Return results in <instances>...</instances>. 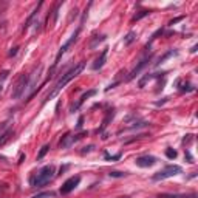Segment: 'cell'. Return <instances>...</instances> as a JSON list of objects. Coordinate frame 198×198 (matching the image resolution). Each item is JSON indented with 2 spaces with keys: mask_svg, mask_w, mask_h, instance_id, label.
<instances>
[{
  "mask_svg": "<svg viewBox=\"0 0 198 198\" xmlns=\"http://www.w3.org/2000/svg\"><path fill=\"white\" fill-rule=\"evenodd\" d=\"M150 14V11L149 9H144V11H139L138 14H135L133 16V19H132V22H136V20H139V19H142V17H146V16H149Z\"/></svg>",
  "mask_w": 198,
  "mask_h": 198,
  "instance_id": "19",
  "label": "cell"
},
{
  "mask_svg": "<svg viewBox=\"0 0 198 198\" xmlns=\"http://www.w3.org/2000/svg\"><path fill=\"white\" fill-rule=\"evenodd\" d=\"M82 136H85V133H79V135H65L62 139H60V142H59V147L60 149H65V147H70L73 142H76V141H79Z\"/></svg>",
  "mask_w": 198,
  "mask_h": 198,
  "instance_id": "10",
  "label": "cell"
},
{
  "mask_svg": "<svg viewBox=\"0 0 198 198\" xmlns=\"http://www.w3.org/2000/svg\"><path fill=\"white\" fill-rule=\"evenodd\" d=\"M125 175H127L125 172H110L112 178H122V176H125Z\"/></svg>",
  "mask_w": 198,
  "mask_h": 198,
  "instance_id": "25",
  "label": "cell"
},
{
  "mask_svg": "<svg viewBox=\"0 0 198 198\" xmlns=\"http://www.w3.org/2000/svg\"><path fill=\"white\" fill-rule=\"evenodd\" d=\"M79 183H81V176L76 175V176H71V178H68L64 184H62V187H60V194L62 195H67V194H70L71 190H74L78 186H79Z\"/></svg>",
  "mask_w": 198,
  "mask_h": 198,
  "instance_id": "7",
  "label": "cell"
},
{
  "mask_svg": "<svg viewBox=\"0 0 198 198\" xmlns=\"http://www.w3.org/2000/svg\"><path fill=\"white\" fill-rule=\"evenodd\" d=\"M183 19H184L183 16H181V17H178V19H173V20H170V23H169V25H173V23H176V22H180V20H183Z\"/></svg>",
  "mask_w": 198,
  "mask_h": 198,
  "instance_id": "31",
  "label": "cell"
},
{
  "mask_svg": "<svg viewBox=\"0 0 198 198\" xmlns=\"http://www.w3.org/2000/svg\"><path fill=\"white\" fill-rule=\"evenodd\" d=\"M93 149H94V146H88V147H84V150H82V152H81V153H82V155H85V153H90Z\"/></svg>",
  "mask_w": 198,
  "mask_h": 198,
  "instance_id": "28",
  "label": "cell"
},
{
  "mask_svg": "<svg viewBox=\"0 0 198 198\" xmlns=\"http://www.w3.org/2000/svg\"><path fill=\"white\" fill-rule=\"evenodd\" d=\"M186 156H187V160H189V162H194V158H192V155H190L189 152H186Z\"/></svg>",
  "mask_w": 198,
  "mask_h": 198,
  "instance_id": "33",
  "label": "cell"
},
{
  "mask_svg": "<svg viewBox=\"0 0 198 198\" xmlns=\"http://www.w3.org/2000/svg\"><path fill=\"white\" fill-rule=\"evenodd\" d=\"M181 172H183V169H181L180 166H176V164H170V166H166L162 170H160V172H156V173L152 176V180H153V181H162V180L170 178V176L180 175Z\"/></svg>",
  "mask_w": 198,
  "mask_h": 198,
  "instance_id": "3",
  "label": "cell"
},
{
  "mask_svg": "<svg viewBox=\"0 0 198 198\" xmlns=\"http://www.w3.org/2000/svg\"><path fill=\"white\" fill-rule=\"evenodd\" d=\"M82 122H84V118L81 116V118H79V121H78V128H81V127H82Z\"/></svg>",
  "mask_w": 198,
  "mask_h": 198,
  "instance_id": "32",
  "label": "cell"
},
{
  "mask_svg": "<svg viewBox=\"0 0 198 198\" xmlns=\"http://www.w3.org/2000/svg\"><path fill=\"white\" fill-rule=\"evenodd\" d=\"M135 40H136V33H135V31H130V33H128L127 36L124 37V45L128 46V45H132Z\"/></svg>",
  "mask_w": 198,
  "mask_h": 198,
  "instance_id": "16",
  "label": "cell"
},
{
  "mask_svg": "<svg viewBox=\"0 0 198 198\" xmlns=\"http://www.w3.org/2000/svg\"><path fill=\"white\" fill-rule=\"evenodd\" d=\"M135 162L138 167H152L156 164V158L152 155H144V156H138L135 160Z\"/></svg>",
  "mask_w": 198,
  "mask_h": 198,
  "instance_id": "9",
  "label": "cell"
},
{
  "mask_svg": "<svg viewBox=\"0 0 198 198\" xmlns=\"http://www.w3.org/2000/svg\"><path fill=\"white\" fill-rule=\"evenodd\" d=\"M93 94H96V90H90V91H87V93H84L82 94V96H81L79 98V101L76 102V104H74V105H71V112H74V110H78V108L81 107V105H82L84 104V102H85V99H88V98H90V96H93Z\"/></svg>",
  "mask_w": 198,
  "mask_h": 198,
  "instance_id": "12",
  "label": "cell"
},
{
  "mask_svg": "<svg viewBox=\"0 0 198 198\" xmlns=\"http://www.w3.org/2000/svg\"><path fill=\"white\" fill-rule=\"evenodd\" d=\"M44 5V2H39V5L36 6V8H34V11L31 12V16L28 17V20H26V22H25V26H23V31H26V30H28L30 28V25H31V22H33V20H34V17H36V14H39V9H40V6H42Z\"/></svg>",
  "mask_w": 198,
  "mask_h": 198,
  "instance_id": "13",
  "label": "cell"
},
{
  "mask_svg": "<svg viewBox=\"0 0 198 198\" xmlns=\"http://www.w3.org/2000/svg\"><path fill=\"white\" fill-rule=\"evenodd\" d=\"M158 198H197V195L195 194H187V195H184V194H181V195H178V194H161Z\"/></svg>",
  "mask_w": 198,
  "mask_h": 198,
  "instance_id": "14",
  "label": "cell"
},
{
  "mask_svg": "<svg viewBox=\"0 0 198 198\" xmlns=\"http://www.w3.org/2000/svg\"><path fill=\"white\" fill-rule=\"evenodd\" d=\"M150 60H152V54H150V56H147V57H144V59H141L139 62H138V65H136V67L133 68V70H132V73L127 76V81H132V79H135V78L138 76V74H139V73H141V71L144 70V68H146L147 65H149V62H150Z\"/></svg>",
  "mask_w": 198,
  "mask_h": 198,
  "instance_id": "8",
  "label": "cell"
},
{
  "mask_svg": "<svg viewBox=\"0 0 198 198\" xmlns=\"http://www.w3.org/2000/svg\"><path fill=\"white\" fill-rule=\"evenodd\" d=\"M105 39H107V36H104V34H102V36H96V37H94L91 42H90V50H96V48H98V45L102 44Z\"/></svg>",
  "mask_w": 198,
  "mask_h": 198,
  "instance_id": "15",
  "label": "cell"
},
{
  "mask_svg": "<svg viewBox=\"0 0 198 198\" xmlns=\"http://www.w3.org/2000/svg\"><path fill=\"white\" fill-rule=\"evenodd\" d=\"M176 155H178V153H176V150H173V149H167L166 150V156H167V158H170V160L176 158Z\"/></svg>",
  "mask_w": 198,
  "mask_h": 198,
  "instance_id": "24",
  "label": "cell"
},
{
  "mask_svg": "<svg viewBox=\"0 0 198 198\" xmlns=\"http://www.w3.org/2000/svg\"><path fill=\"white\" fill-rule=\"evenodd\" d=\"M107 53H108V48H105V50H102V53H101V56L94 60V64H93V70L94 71H98V70H101L102 67H104V64H105V60H107Z\"/></svg>",
  "mask_w": 198,
  "mask_h": 198,
  "instance_id": "11",
  "label": "cell"
},
{
  "mask_svg": "<svg viewBox=\"0 0 198 198\" xmlns=\"http://www.w3.org/2000/svg\"><path fill=\"white\" fill-rule=\"evenodd\" d=\"M2 90H3V85H2V84H0V93H2Z\"/></svg>",
  "mask_w": 198,
  "mask_h": 198,
  "instance_id": "35",
  "label": "cell"
},
{
  "mask_svg": "<svg viewBox=\"0 0 198 198\" xmlns=\"http://www.w3.org/2000/svg\"><path fill=\"white\" fill-rule=\"evenodd\" d=\"M81 28H82V25H79V28H78L76 31H74V34H73V36H71V37L68 39L67 42H65L62 46H60V48H59V51H57V56H56V60H54V65H53V67H57V64L60 62V57H62L64 54L67 53V50L70 48V46H71L74 42H76V40H78V36H79V33H81Z\"/></svg>",
  "mask_w": 198,
  "mask_h": 198,
  "instance_id": "6",
  "label": "cell"
},
{
  "mask_svg": "<svg viewBox=\"0 0 198 198\" xmlns=\"http://www.w3.org/2000/svg\"><path fill=\"white\" fill-rule=\"evenodd\" d=\"M167 99H169V98H164L162 101H158V102H156V105H161V104H164V102H166Z\"/></svg>",
  "mask_w": 198,
  "mask_h": 198,
  "instance_id": "34",
  "label": "cell"
},
{
  "mask_svg": "<svg viewBox=\"0 0 198 198\" xmlns=\"http://www.w3.org/2000/svg\"><path fill=\"white\" fill-rule=\"evenodd\" d=\"M54 192H42V194H39L36 197H33V198H54Z\"/></svg>",
  "mask_w": 198,
  "mask_h": 198,
  "instance_id": "23",
  "label": "cell"
},
{
  "mask_svg": "<svg viewBox=\"0 0 198 198\" xmlns=\"http://www.w3.org/2000/svg\"><path fill=\"white\" fill-rule=\"evenodd\" d=\"M119 158H121V153L115 155V156H110L108 153H105V160H107V161H116V160H119Z\"/></svg>",
  "mask_w": 198,
  "mask_h": 198,
  "instance_id": "26",
  "label": "cell"
},
{
  "mask_svg": "<svg viewBox=\"0 0 198 198\" xmlns=\"http://www.w3.org/2000/svg\"><path fill=\"white\" fill-rule=\"evenodd\" d=\"M119 198H127V197H119Z\"/></svg>",
  "mask_w": 198,
  "mask_h": 198,
  "instance_id": "36",
  "label": "cell"
},
{
  "mask_svg": "<svg viewBox=\"0 0 198 198\" xmlns=\"http://www.w3.org/2000/svg\"><path fill=\"white\" fill-rule=\"evenodd\" d=\"M153 78H155V74H146V76H144V78H142V79L139 81V84H138V85H139V88H142V87L146 85V82H147V81L153 79Z\"/></svg>",
  "mask_w": 198,
  "mask_h": 198,
  "instance_id": "22",
  "label": "cell"
},
{
  "mask_svg": "<svg viewBox=\"0 0 198 198\" xmlns=\"http://www.w3.org/2000/svg\"><path fill=\"white\" fill-rule=\"evenodd\" d=\"M84 67H85V62H79L78 65H74L71 70H68L65 74H62V78H60L56 84H54V87H53V90L46 94V98H45V101L44 102H46V101H50V99H53L56 94L62 90V88H65V85L70 82V81H73L74 78L78 76V74H81L82 73V70H84Z\"/></svg>",
  "mask_w": 198,
  "mask_h": 198,
  "instance_id": "1",
  "label": "cell"
},
{
  "mask_svg": "<svg viewBox=\"0 0 198 198\" xmlns=\"http://www.w3.org/2000/svg\"><path fill=\"white\" fill-rule=\"evenodd\" d=\"M113 116H115V110L112 108V110H108V113H107V118L104 119V122H102V127H101V132L104 130V128L108 125V122H110L112 119H113Z\"/></svg>",
  "mask_w": 198,
  "mask_h": 198,
  "instance_id": "18",
  "label": "cell"
},
{
  "mask_svg": "<svg viewBox=\"0 0 198 198\" xmlns=\"http://www.w3.org/2000/svg\"><path fill=\"white\" fill-rule=\"evenodd\" d=\"M28 82H30V74H25V73L20 74V78L17 79L14 88H12V93H11L12 99H20L23 96L26 88H28Z\"/></svg>",
  "mask_w": 198,
  "mask_h": 198,
  "instance_id": "4",
  "label": "cell"
},
{
  "mask_svg": "<svg viewBox=\"0 0 198 198\" xmlns=\"http://www.w3.org/2000/svg\"><path fill=\"white\" fill-rule=\"evenodd\" d=\"M40 78H42V65H40L36 71H34L33 74H30V82H28V88H26V91H30V96H28V99L26 101H30L34 94L37 93V85H39V81H40ZM25 91V93H26Z\"/></svg>",
  "mask_w": 198,
  "mask_h": 198,
  "instance_id": "5",
  "label": "cell"
},
{
  "mask_svg": "<svg viewBox=\"0 0 198 198\" xmlns=\"http://www.w3.org/2000/svg\"><path fill=\"white\" fill-rule=\"evenodd\" d=\"M8 74H9V71L8 70H5V71H2L0 73V84H3V81L8 78Z\"/></svg>",
  "mask_w": 198,
  "mask_h": 198,
  "instance_id": "27",
  "label": "cell"
},
{
  "mask_svg": "<svg viewBox=\"0 0 198 198\" xmlns=\"http://www.w3.org/2000/svg\"><path fill=\"white\" fill-rule=\"evenodd\" d=\"M186 136H187V138H184L183 142H184V144H189V142L192 141V135H186Z\"/></svg>",
  "mask_w": 198,
  "mask_h": 198,
  "instance_id": "29",
  "label": "cell"
},
{
  "mask_svg": "<svg viewBox=\"0 0 198 198\" xmlns=\"http://www.w3.org/2000/svg\"><path fill=\"white\" fill-rule=\"evenodd\" d=\"M160 34H162V28H160L158 31H156V33L153 34V36H152V39H150L149 42H147V45H146V48H144V50H149V48H150V45H152V42H153V40H156V37H158Z\"/></svg>",
  "mask_w": 198,
  "mask_h": 198,
  "instance_id": "20",
  "label": "cell"
},
{
  "mask_svg": "<svg viewBox=\"0 0 198 198\" xmlns=\"http://www.w3.org/2000/svg\"><path fill=\"white\" fill-rule=\"evenodd\" d=\"M54 173H56V167H54L53 164L42 167V169L39 170V173H37V175L31 180L33 187H44L45 184H48V183L53 180Z\"/></svg>",
  "mask_w": 198,
  "mask_h": 198,
  "instance_id": "2",
  "label": "cell"
},
{
  "mask_svg": "<svg viewBox=\"0 0 198 198\" xmlns=\"http://www.w3.org/2000/svg\"><path fill=\"white\" fill-rule=\"evenodd\" d=\"M48 150H50V144H45L42 149H40V152L37 153V160H42L44 156L46 155V152H48Z\"/></svg>",
  "mask_w": 198,
  "mask_h": 198,
  "instance_id": "21",
  "label": "cell"
},
{
  "mask_svg": "<svg viewBox=\"0 0 198 198\" xmlns=\"http://www.w3.org/2000/svg\"><path fill=\"white\" fill-rule=\"evenodd\" d=\"M175 54H178V51H176V50H170V51H167V53L164 54V56H161L158 60H156V62H155V65H160V64H162L166 59H169L170 56H175Z\"/></svg>",
  "mask_w": 198,
  "mask_h": 198,
  "instance_id": "17",
  "label": "cell"
},
{
  "mask_svg": "<svg viewBox=\"0 0 198 198\" xmlns=\"http://www.w3.org/2000/svg\"><path fill=\"white\" fill-rule=\"evenodd\" d=\"M17 50H19L17 46H14V48H11V51H9V56H11V57H12V56H16V54H17Z\"/></svg>",
  "mask_w": 198,
  "mask_h": 198,
  "instance_id": "30",
  "label": "cell"
}]
</instances>
